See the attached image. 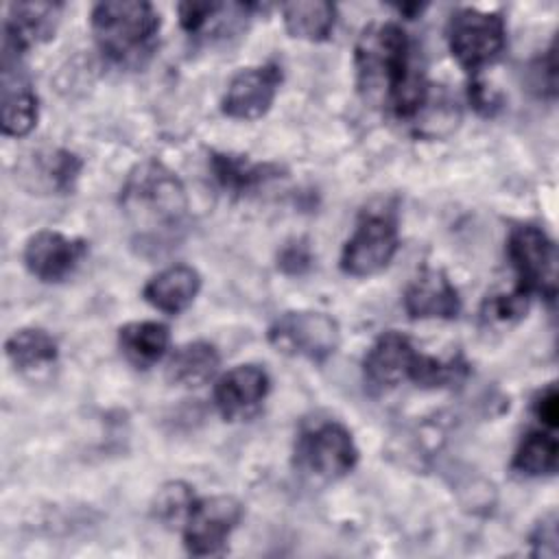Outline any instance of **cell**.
<instances>
[{
  "label": "cell",
  "instance_id": "277c9868",
  "mask_svg": "<svg viewBox=\"0 0 559 559\" xmlns=\"http://www.w3.org/2000/svg\"><path fill=\"white\" fill-rule=\"evenodd\" d=\"M358 448L352 432L336 419H314L301 426L295 441V467L310 480L332 483L354 469Z\"/></svg>",
  "mask_w": 559,
  "mask_h": 559
},
{
  "label": "cell",
  "instance_id": "7c38bea8",
  "mask_svg": "<svg viewBox=\"0 0 559 559\" xmlns=\"http://www.w3.org/2000/svg\"><path fill=\"white\" fill-rule=\"evenodd\" d=\"M61 15L59 2H13L2 26V59H20L31 46L48 41Z\"/></svg>",
  "mask_w": 559,
  "mask_h": 559
},
{
  "label": "cell",
  "instance_id": "484cf974",
  "mask_svg": "<svg viewBox=\"0 0 559 559\" xmlns=\"http://www.w3.org/2000/svg\"><path fill=\"white\" fill-rule=\"evenodd\" d=\"M194 500L197 498L188 485L168 483L157 491L153 509L157 520H162L164 524H183Z\"/></svg>",
  "mask_w": 559,
  "mask_h": 559
},
{
  "label": "cell",
  "instance_id": "2e32d148",
  "mask_svg": "<svg viewBox=\"0 0 559 559\" xmlns=\"http://www.w3.org/2000/svg\"><path fill=\"white\" fill-rule=\"evenodd\" d=\"M2 133L26 135L37 124V96L20 72V59H2Z\"/></svg>",
  "mask_w": 559,
  "mask_h": 559
},
{
  "label": "cell",
  "instance_id": "cb8c5ba5",
  "mask_svg": "<svg viewBox=\"0 0 559 559\" xmlns=\"http://www.w3.org/2000/svg\"><path fill=\"white\" fill-rule=\"evenodd\" d=\"M465 362L461 358H452V360H439L426 354H417L415 362L411 367V376L408 380H413L417 386H445L456 382L463 373H465Z\"/></svg>",
  "mask_w": 559,
  "mask_h": 559
},
{
  "label": "cell",
  "instance_id": "4316f807",
  "mask_svg": "<svg viewBox=\"0 0 559 559\" xmlns=\"http://www.w3.org/2000/svg\"><path fill=\"white\" fill-rule=\"evenodd\" d=\"M81 159L70 151H52L44 162V173L48 175L55 190H70L74 179L79 177Z\"/></svg>",
  "mask_w": 559,
  "mask_h": 559
},
{
  "label": "cell",
  "instance_id": "6da1fadb",
  "mask_svg": "<svg viewBox=\"0 0 559 559\" xmlns=\"http://www.w3.org/2000/svg\"><path fill=\"white\" fill-rule=\"evenodd\" d=\"M356 79L365 100L386 107L395 118H417L428 100L430 85L417 66L413 41L395 22L367 26L356 41Z\"/></svg>",
  "mask_w": 559,
  "mask_h": 559
},
{
  "label": "cell",
  "instance_id": "9c48e42d",
  "mask_svg": "<svg viewBox=\"0 0 559 559\" xmlns=\"http://www.w3.org/2000/svg\"><path fill=\"white\" fill-rule=\"evenodd\" d=\"M240 518L242 504L234 496L197 498L181 524L186 550L194 557L221 555Z\"/></svg>",
  "mask_w": 559,
  "mask_h": 559
},
{
  "label": "cell",
  "instance_id": "f1b7e54d",
  "mask_svg": "<svg viewBox=\"0 0 559 559\" xmlns=\"http://www.w3.org/2000/svg\"><path fill=\"white\" fill-rule=\"evenodd\" d=\"M531 546H533V555H542V557L557 555V518H555V513H548L535 526V531L531 535Z\"/></svg>",
  "mask_w": 559,
  "mask_h": 559
},
{
  "label": "cell",
  "instance_id": "ffe728a7",
  "mask_svg": "<svg viewBox=\"0 0 559 559\" xmlns=\"http://www.w3.org/2000/svg\"><path fill=\"white\" fill-rule=\"evenodd\" d=\"M7 356L13 367L26 376H37L50 369L59 358V345L41 328H22L7 338Z\"/></svg>",
  "mask_w": 559,
  "mask_h": 559
},
{
  "label": "cell",
  "instance_id": "603a6c76",
  "mask_svg": "<svg viewBox=\"0 0 559 559\" xmlns=\"http://www.w3.org/2000/svg\"><path fill=\"white\" fill-rule=\"evenodd\" d=\"M557 456H559V443H557L555 430H548V428L531 430L520 441L511 461V469L526 478L550 476L557 469Z\"/></svg>",
  "mask_w": 559,
  "mask_h": 559
},
{
  "label": "cell",
  "instance_id": "5b68a950",
  "mask_svg": "<svg viewBox=\"0 0 559 559\" xmlns=\"http://www.w3.org/2000/svg\"><path fill=\"white\" fill-rule=\"evenodd\" d=\"M445 33L452 57L469 74L491 66L507 46V26L496 11L463 7L450 15Z\"/></svg>",
  "mask_w": 559,
  "mask_h": 559
},
{
  "label": "cell",
  "instance_id": "f546056e",
  "mask_svg": "<svg viewBox=\"0 0 559 559\" xmlns=\"http://www.w3.org/2000/svg\"><path fill=\"white\" fill-rule=\"evenodd\" d=\"M312 258H310V249L308 245L304 242H293V245H286L284 251L280 253V269L290 273V275H299L304 273L308 266H310Z\"/></svg>",
  "mask_w": 559,
  "mask_h": 559
},
{
  "label": "cell",
  "instance_id": "3957f363",
  "mask_svg": "<svg viewBox=\"0 0 559 559\" xmlns=\"http://www.w3.org/2000/svg\"><path fill=\"white\" fill-rule=\"evenodd\" d=\"M92 33L100 52L127 68L142 66L157 46L159 13L142 0H109L92 9Z\"/></svg>",
  "mask_w": 559,
  "mask_h": 559
},
{
  "label": "cell",
  "instance_id": "d4e9b609",
  "mask_svg": "<svg viewBox=\"0 0 559 559\" xmlns=\"http://www.w3.org/2000/svg\"><path fill=\"white\" fill-rule=\"evenodd\" d=\"M528 304H531V293L518 286L511 293H498L487 297L483 304V319L496 325H511L526 314Z\"/></svg>",
  "mask_w": 559,
  "mask_h": 559
},
{
  "label": "cell",
  "instance_id": "30bf717a",
  "mask_svg": "<svg viewBox=\"0 0 559 559\" xmlns=\"http://www.w3.org/2000/svg\"><path fill=\"white\" fill-rule=\"evenodd\" d=\"M280 83L282 68L277 63L245 68L231 76L221 109L234 120H258L271 109Z\"/></svg>",
  "mask_w": 559,
  "mask_h": 559
},
{
  "label": "cell",
  "instance_id": "e0dca14e",
  "mask_svg": "<svg viewBox=\"0 0 559 559\" xmlns=\"http://www.w3.org/2000/svg\"><path fill=\"white\" fill-rule=\"evenodd\" d=\"M201 290V275L188 264H173L153 275L142 295L159 312L177 314L186 310Z\"/></svg>",
  "mask_w": 559,
  "mask_h": 559
},
{
  "label": "cell",
  "instance_id": "5bb4252c",
  "mask_svg": "<svg viewBox=\"0 0 559 559\" xmlns=\"http://www.w3.org/2000/svg\"><path fill=\"white\" fill-rule=\"evenodd\" d=\"M415 356L417 352L411 338L402 332L389 330L380 334L369 347V352L365 354V360H362L365 380L380 391L393 389L402 380H408Z\"/></svg>",
  "mask_w": 559,
  "mask_h": 559
},
{
  "label": "cell",
  "instance_id": "7a4b0ae2",
  "mask_svg": "<svg viewBox=\"0 0 559 559\" xmlns=\"http://www.w3.org/2000/svg\"><path fill=\"white\" fill-rule=\"evenodd\" d=\"M120 205L142 245H164L183 229L188 197L179 177L164 164H138L122 186Z\"/></svg>",
  "mask_w": 559,
  "mask_h": 559
},
{
  "label": "cell",
  "instance_id": "ac0fdd59",
  "mask_svg": "<svg viewBox=\"0 0 559 559\" xmlns=\"http://www.w3.org/2000/svg\"><path fill=\"white\" fill-rule=\"evenodd\" d=\"M210 168L218 186L236 197L249 194L260 186H266L269 181L282 177V168L277 164L251 162L245 155L236 153H212Z\"/></svg>",
  "mask_w": 559,
  "mask_h": 559
},
{
  "label": "cell",
  "instance_id": "8992f818",
  "mask_svg": "<svg viewBox=\"0 0 559 559\" xmlns=\"http://www.w3.org/2000/svg\"><path fill=\"white\" fill-rule=\"evenodd\" d=\"M269 341L286 356L323 362L336 352L341 328L336 319L325 312L290 310L277 317L269 328Z\"/></svg>",
  "mask_w": 559,
  "mask_h": 559
},
{
  "label": "cell",
  "instance_id": "7402d4cb",
  "mask_svg": "<svg viewBox=\"0 0 559 559\" xmlns=\"http://www.w3.org/2000/svg\"><path fill=\"white\" fill-rule=\"evenodd\" d=\"M286 31L306 41H323L336 24V7L325 0H297L282 7Z\"/></svg>",
  "mask_w": 559,
  "mask_h": 559
},
{
  "label": "cell",
  "instance_id": "8fae6325",
  "mask_svg": "<svg viewBox=\"0 0 559 559\" xmlns=\"http://www.w3.org/2000/svg\"><path fill=\"white\" fill-rule=\"evenodd\" d=\"M87 253V242L61 231L44 229L24 245V264L41 282H61L70 277Z\"/></svg>",
  "mask_w": 559,
  "mask_h": 559
},
{
  "label": "cell",
  "instance_id": "83f0119b",
  "mask_svg": "<svg viewBox=\"0 0 559 559\" xmlns=\"http://www.w3.org/2000/svg\"><path fill=\"white\" fill-rule=\"evenodd\" d=\"M533 415L535 419L548 428L555 430L557 428V419H559V395H557V386L548 384L544 386L535 400H533Z\"/></svg>",
  "mask_w": 559,
  "mask_h": 559
},
{
  "label": "cell",
  "instance_id": "d6986e66",
  "mask_svg": "<svg viewBox=\"0 0 559 559\" xmlns=\"http://www.w3.org/2000/svg\"><path fill=\"white\" fill-rule=\"evenodd\" d=\"M170 345V332L159 321H131L118 330L120 354L138 369L159 362Z\"/></svg>",
  "mask_w": 559,
  "mask_h": 559
},
{
  "label": "cell",
  "instance_id": "4fadbf2b",
  "mask_svg": "<svg viewBox=\"0 0 559 559\" xmlns=\"http://www.w3.org/2000/svg\"><path fill=\"white\" fill-rule=\"evenodd\" d=\"M269 386V373L260 365H238L216 380L214 404L229 421L247 419L262 406Z\"/></svg>",
  "mask_w": 559,
  "mask_h": 559
},
{
  "label": "cell",
  "instance_id": "9a60e30c",
  "mask_svg": "<svg viewBox=\"0 0 559 559\" xmlns=\"http://www.w3.org/2000/svg\"><path fill=\"white\" fill-rule=\"evenodd\" d=\"M404 310L413 319H454L461 310L459 290L443 271L426 269L406 286Z\"/></svg>",
  "mask_w": 559,
  "mask_h": 559
},
{
  "label": "cell",
  "instance_id": "44dd1931",
  "mask_svg": "<svg viewBox=\"0 0 559 559\" xmlns=\"http://www.w3.org/2000/svg\"><path fill=\"white\" fill-rule=\"evenodd\" d=\"M221 356L207 341H190L173 352L166 365V378L177 386H201L218 369Z\"/></svg>",
  "mask_w": 559,
  "mask_h": 559
},
{
  "label": "cell",
  "instance_id": "52a82bcc",
  "mask_svg": "<svg viewBox=\"0 0 559 559\" xmlns=\"http://www.w3.org/2000/svg\"><path fill=\"white\" fill-rule=\"evenodd\" d=\"M507 253L520 288L552 301L557 293V251L550 236L535 225H520L509 234Z\"/></svg>",
  "mask_w": 559,
  "mask_h": 559
},
{
  "label": "cell",
  "instance_id": "ba28073f",
  "mask_svg": "<svg viewBox=\"0 0 559 559\" xmlns=\"http://www.w3.org/2000/svg\"><path fill=\"white\" fill-rule=\"evenodd\" d=\"M397 225L386 212L362 214L343 247L341 269L354 277H369L389 266L397 251Z\"/></svg>",
  "mask_w": 559,
  "mask_h": 559
}]
</instances>
